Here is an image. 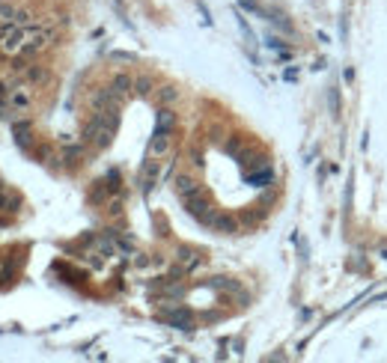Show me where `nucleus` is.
<instances>
[{
    "label": "nucleus",
    "instance_id": "obj_1",
    "mask_svg": "<svg viewBox=\"0 0 387 363\" xmlns=\"http://www.w3.org/2000/svg\"><path fill=\"white\" fill-rule=\"evenodd\" d=\"M116 107H110V110H99L92 119L87 122V128H84V140L92 143L95 149H105L110 146V140H113V131H116Z\"/></svg>",
    "mask_w": 387,
    "mask_h": 363
},
{
    "label": "nucleus",
    "instance_id": "obj_2",
    "mask_svg": "<svg viewBox=\"0 0 387 363\" xmlns=\"http://www.w3.org/2000/svg\"><path fill=\"white\" fill-rule=\"evenodd\" d=\"M51 36H54L51 27H27V33H24V45H21V51H18V54H24V57L39 54L42 48H48Z\"/></svg>",
    "mask_w": 387,
    "mask_h": 363
},
{
    "label": "nucleus",
    "instance_id": "obj_3",
    "mask_svg": "<svg viewBox=\"0 0 387 363\" xmlns=\"http://www.w3.org/2000/svg\"><path fill=\"white\" fill-rule=\"evenodd\" d=\"M24 33H27V27H21V24H6V27L0 30V51L3 54H18L21 45H24Z\"/></svg>",
    "mask_w": 387,
    "mask_h": 363
},
{
    "label": "nucleus",
    "instance_id": "obj_4",
    "mask_svg": "<svg viewBox=\"0 0 387 363\" xmlns=\"http://www.w3.org/2000/svg\"><path fill=\"white\" fill-rule=\"evenodd\" d=\"M185 206H188V214H191V217H197L200 224H206V226H211L214 214H217V208L211 206L203 193H200V197H194V200H188Z\"/></svg>",
    "mask_w": 387,
    "mask_h": 363
},
{
    "label": "nucleus",
    "instance_id": "obj_5",
    "mask_svg": "<svg viewBox=\"0 0 387 363\" xmlns=\"http://www.w3.org/2000/svg\"><path fill=\"white\" fill-rule=\"evenodd\" d=\"M173 188H176V193L182 197V203H188V200H194V197H200V193H203V188H200V182H197L194 176H188V173L176 176Z\"/></svg>",
    "mask_w": 387,
    "mask_h": 363
},
{
    "label": "nucleus",
    "instance_id": "obj_6",
    "mask_svg": "<svg viewBox=\"0 0 387 363\" xmlns=\"http://www.w3.org/2000/svg\"><path fill=\"white\" fill-rule=\"evenodd\" d=\"M170 152V131H158L155 128V137L149 143V158H164Z\"/></svg>",
    "mask_w": 387,
    "mask_h": 363
},
{
    "label": "nucleus",
    "instance_id": "obj_7",
    "mask_svg": "<svg viewBox=\"0 0 387 363\" xmlns=\"http://www.w3.org/2000/svg\"><path fill=\"white\" fill-rule=\"evenodd\" d=\"M211 229L214 232H221V235H232V232H238V224H235V217H229V214H214V221H211Z\"/></svg>",
    "mask_w": 387,
    "mask_h": 363
},
{
    "label": "nucleus",
    "instance_id": "obj_8",
    "mask_svg": "<svg viewBox=\"0 0 387 363\" xmlns=\"http://www.w3.org/2000/svg\"><path fill=\"white\" fill-rule=\"evenodd\" d=\"M158 161H155V158H152V161H149V164H146V167H143V176H140V185H143V190H149L152 188V185H155V179H158Z\"/></svg>",
    "mask_w": 387,
    "mask_h": 363
},
{
    "label": "nucleus",
    "instance_id": "obj_9",
    "mask_svg": "<svg viewBox=\"0 0 387 363\" xmlns=\"http://www.w3.org/2000/svg\"><path fill=\"white\" fill-rule=\"evenodd\" d=\"M110 87H113V92L123 99V95H128V92L134 89V78H128V75H116V78L110 81Z\"/></svg>",
    "mask_w": 387,
    "mask_h": 363
},
{
    "label": "nucleus",
    "instance_id": "obj_10",
    "mask_svg": "<svg viewBox=\"0 0 387 363\" xmlns=\"http://www.w3.org/2000/svg\"><path fill=\"white\" fill-rule=\"evenodd\" d=\"M200 262H203V259H200V253H197V250H188V247H182V250H179V265H182L185 271H194Z\"/></svg>",
    "mask_w": 387,
    "mask_h": 363
},
{
    "label": "nucleus",
    "instance_id": "obj_11",
    "mask_svg": "<svg viewBox=\"0 0 387 363\" xmlns=\"http://www.w3.org/2000/svg\"><path fill=\"white\" fill-rule=\"evenodd\" d=\"M173 125H176V113L170 110V107H161L158 110V131H173Z\"/></svg>",
    "mask_w": 387,
    "mask_h": 363
},
{
    "label": "nucleus",
    "instance_id": "obj_12",
    "mask_svg": "<svg viewBox=\"0 0 387 363\" xmlns=\"http://www.w3.org/2000/svg\"><path fill=\"white\" fill-rule=\"evenodd\" d=\"M179 102V89L176 87H161L158 89V104L161 107H173Z\"/></svg>",
    "mask_w": 387,
    "mask_h": 363
},
{
    "label": "nucleus",
    "instance_id": "obj_13",
    "mask_svg": "<svg viewBox=\"0 0 387 363\" xmlns=\"http://www.w3.org/2000/svg\"><path fill=\"white\" fill-rule=\"evenodd\" d=\"M167 319H170L173 325H179V328H191V312H185V310H170Z\"/></svg>",
    "mask_w": 387,
    "mask_h": 363
},
{
    "label": "nucleus",
    "instance_id": "obj_14",
    "mask_svg": "<svg viewBox=\"0 0 387 363\" xmlns=\"http://www.w3.org/2000/svg\"><path fill=\"white\" fill-rule=\"evenodd\" d=\"M134 89H137L140 95H149V92H152V78H146V75L134 78Z\"/></svg>",
    "mask_w": 387,
    "mask_h": 363
},
{
    "label": "nucleus",
    "instance_id": "obj_15",
    "mask_svg": "<svg viewBox=\"0 0 387 363\" xmlns=\"http://www.w3.org/2000/svg\"><path fill=\"white\" fill-rule=\"evenodd\" d=\"M12 104H15V107H27V104H30V92H27V89L12 92Z\"/></svg>",
    "mask_w": 387,
    "mask_h": 363
}]
</instances>
